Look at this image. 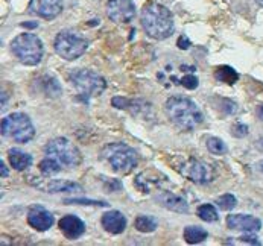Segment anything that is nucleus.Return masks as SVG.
I'll list each match as a JSON object with an SVG mask.
<instances>
[{
  "label": "nucleus",
  "mask_w": 263,
  "mask_h": 246,
  "mask_svg": "<svg viewBox=\"0 0 263 246\" xmlns=\"http://www.w3.org/2000/svg\"><path fill=\"white\" fill-rule=\"evenodd\" d=\"M145 32L155 40H164L174 34V17L172 12L161 3L151 2L142 9L140 17Z\"/></svg>",
  "instance_id": "1"
},
{
  "label": "nucleus",
  "mask_w": 263,
  "mask_h": 246,
  "mask_svg": "<svg viewBox=\"0 0 263 246\" xmlns=\"http://www.w3.org/2000/svg\"><path fill=\"white\" fill-rule=\"evenodd\" d=\"M166 114L169 120L183 131H193L204 120L196 104L186 96H172L166 102Z\"/></svg>",
  "instance_id": "2"
},
{
  "label": "nucleus",
  "mask_w": 263,
  "mask_h": 246,
  "mask_svg": "<svg viewBox=\"0 0 263 246\" xmlns=\"http://www.w3.org/2000/svg\"><path fill=\"white\" fill-rule=\"evenodd\" d=\"M11 50L25 66H37L43 58V41L35 34H20L11 41Z\"/></svg>",
  "instance_id": "3"
},
{
  "label": "nucleus",
  "mask_w": 263,
  "mask_h": 246,
  "mask_svg": "<svg viewBox=\"0 0 263 246\" xmlns=\"http://www.w3.org/2000/svg\"><path fill=\"white\" fill-rule=\"evenodd\" d=\"M101 157L119 174L131 172L137 166V161H139L137 160V152L131 146H128L125 143L107 144L102 149Z\"/></svg>",
  "instance_id": "4"
},
{
  "label": "nucleus",
  "mask_w": 263,
  "mask_h": 246,
  "mask_svg": "<svg viewBox=\"0 0 263 246\" xmlns=\"http://www.w3.org/2000/svg\"><path fill=\"white\" fill-rule=\"evenodd\" d=\"M2 136L17 143H28L34 139L35 128L26 114L12 112L2 120Z\"/></svg>",
  "instance_id": "5"
},
{
  "label": "nucleus",
  "mask_w": 263,
  "mask_h": 246,
  "mask_svg": "<svg viewBox=\"0 0 263 246\" xmlns=\"http://www.w3.org/2000/svg\"><path fill=\"white\" fill-rule=\"evenodd\" d=\"M53 49L63 60L73 61L87 52L88 40L72 31H63L55 36Z\"/></svg>",
  "instance_id": "6"
},
{
  "label": "nucleus",
  "mask_w": 263,
  "mask_h": 246,
  "mask_svg": "<svg viewBox=\"0 0 263 246\" xmlns=\"http://www.w3.org/2000/svg\"><path fill=\"white\" fill-rule=\"evenodd\" d=\"M69 81L76 90H79V94L81 98H84L85 102L90 101L91 96L101 94L107 88V82L99 73L87 70V69L72 71L69 76Z\"/></svg>",
  "instance_id": "7"
},
{
  "label": "nucleus",
  "mask_w": 263,
  "mask_h": 246,
  "mask_svg": "<svg viewBox=\"0 0 263 246\" xmlns=\"http://www.w3.org/2000/svg\"><path fill=\"white\" fill-rule=\"evenodd\" d=\"M46 155L58 160L66 167H76L81 163V152L75 144L67 139L58 137L47 143Z\"/></svg>",
  "instance_id": "8"
},
{
  "label": "nucleus",
  "mask_w": 263,
  "mask_h": 246,
  "mask_svg": "<svg viewBox=\"0 0 263 246\" xmlns=\"http://www.w3.org/2000/svg\"><path fill=\"white\" fill-rule=\"evenodd\" d=\"M178 171L195 184H207L215 176L213 167L210 164L196 158H187L181 166H178Z\"/></svg>",
  "instance_id": "9"
},
{
  "label": "nucleus",
  "mask_w": 263,
  "mask_h": 246,
  "mask_svg": "<svg viewBox=\"0 0 263 246\" xmlns=\"http://www.w3.org/2000/svg\"><path fill=\"white\" fill-rule=\"evenodd\" d=\"M107 15L114 23H129L136 17V5L133 0H108Z\"/></svg>",
  "instance_id": "10"
},
{
  "label": "nucleus",
  "mask_w": 263,
  "mask_h": 246,
  "mask_svg": "<svg viewBox=\"0 0 263 246\" xmlns=\"http://www.w3.org/2000/svg\"><path fill=\"white\" fill-rule=\"evenodd\" d=\"M63 8H64L63 0H31L29 3V11L32 14L47 20L60 15Z\"/></svg>",
  "instance_id": "11"
},
{
  "label": "nucleus",
  "mask_w": 263,
  "mask_h": 246,
  "mask_svg": "<svg viewBox=\"0 0 263 246\" xmlns=\"http://www.w3.org/2000/svg\"><path fill=\"white\" fill-rule=\"evenodd\" d=\"M32 184L38 187L43 192L47 193H75V192H81L82 187L76 182L72 181H63V179H35L32 181Z\"/></svg>",
  "instance_id": "12"
},
{
  "label": "nucleus",
  "mask_w": 263,
  "mask_h": 246,
  "mask_svg": "<svg viewBox=\"0 0 263 246\" xmlns=\"http://www.w3.org/2000/svg\"><path fill=\"white\" fill-rule=\"evenodd\" d=\"M227 226L230 230L256 233L262 228V220L259 217H254L250 214H230L227 217Z\"/></svg>",
  "instance_id": "13"
},
{
  "label": "nucleus",
  "mask_w": 263,
  "mask_h": 246,
  "mask_svg": "<svg viewBox=\"0 0 263 246\" xmlns=\"http://www.w3.org/2000/svg\"><path fill=\"white\" fill-rule=\"evenodd\" d=\"M60 230L69 240H75L84 234L85 225L79 217H76L73 214H67L60 219Z\"/></svg>",
  "instance_id": "14"
},
{
  "label": "nucleus",
  "mask_w": 263,
  "mask_h": 246,
  "mask_svg": "<svg viewBox=\"0 0 263 246\" xmlns=\"http://www.w3.org/2000/svg\"><path fill=\"white\" fill-rule=\"evenodd\" d=\"M28 223L37 231H47L53 225V216L43 207H32L28 213Z\"/></svg>",
  "instance_id": "15"
},
{
  "label": "nucleus",
  "mask_w": 263,
  "mask_h": 246,
  "mask_svg": "<svg viewBox=\"0 0 263 246\" xmlns=\"http://www.w3.org/2000/svg\"><path fill=\"white\" fill-rule=\"evenodd\" d=\"M155 201L160 205L166 207L167 210L175 211V213H187L189 211V204L186 202V199L171 192H160L158 195H155Z\"/></svg>",
  "instance_id": "16"
},
{
  "label": "nucleus",
  "mask_w": 263,
  "mask_h": 246,
  "mask_svg": "<svg viewBox=\"0 0 263 246\" xmlns=\"http://www.w3.org/2000/svg\"><path fill=\"white\" fill-rule=\"evenodd\" d=\"M102 226L110 234H120L126 228V219L120 211H108L102 216Z\"/></svg>",
  "instance_id": "17"
},
{
  "label": "nucleus",
  "mask_w": 263,
  "mask_h": 246,
  "mask_svg": "<svg viewBox=\"0 0 263 246\" xmlns=\"http://www.w3.org/2000/svg\"><path fill=\"white\" fill-rule=\"evenodd\" d=\"M35 82L38 84V90H40L44 96L52 98V99L61 96V85H60V82H58L53 76H47V74L40 76Z\"/></svg>",
  "instance_id": "18"
},
{
  "label": "nucleus",
  "mask_w": 263,
  "mask_h": 246,
  "mask_svg": "<svg viewBox=\"0 0 263 246\" xmlns=\"http://www.w3.org/2000/svg\"><path fill=\"white\" fill-rule=\"evenodd\" d=\"M8 160H9V164L18 172L26 171L32 164V157L28 152H23L20 149H9Z\"/></svg>",
  "instance_id": "19"
},
{
  "label": "nucleus",
  "mask_w": 263,
  "mask_h": 246,
  "mask_svg": "<svg viewBox=\"0 0 263 246\" xmlns=\"http://www.w3.org/2000/svg\"><path fill=\"white\" fill-rule=\"evenodd\" d=\"M184 240L190 243V245H196V243H201L207 239V231L201 226H195V225H190L184 228Z\"/></svg>",
  "instance_id": "20"
},
{
  "label": "nucleus",
  "mask_w": 263,
  "mask_h": 246,
  "mask_svg": "<svg viewBox=\"0 0 263 246\" xmlns=\"http://www.w3.org/2000/svg\"><path fill=\"white\" fill-rule=\"evenodd\" d=\"M215 79L219 82H226V84L233 85L239 81V73L230 66H221L215 71Z\"/></svg>",
  "instance_id": "21"
},
{
  "label": "nucleus",
  "mask_w": 263,
  "mask_h": 246,
  "mask_svg": "<svg viewBox=\"0 0 263 246\" xmlns=\"http://www.w3.org/2000/svg\"><path fill=\"white\" fill-rule=\"evenodd\" d=\"M134 226H136V230H139L140 233H152V231L157 230V220H155L154 217H151V216L142 214V216L136 217Z\"/></svg>",
  "instance_id": "22"
},
{
  "label": "nucleus",
  "mask_w": 263,
  "mask_h": 246,
  "mask_svg": "<svg viewBox=\"0 0 263 246\" xmlns=\"http://www.w3.org/2000/svg\"><path fill=\"white\" fill-rule=\"evenodd\" d=\"M61 167H63V164H61L58 160L52 158V157H46V158L40 163V171H41L43 175H53V174H58V172L61 171Z\"/></svg>",
  "instance_id": "23"
},
{
  "label": "nucleus",
  "mask_w": 263,
  "mask_h": 246,
  "mask_svg": "<svg viewBox=\"0 0 263 246\" xmlns=\"http://www.w3.org/2000/svg\"><path fill=\"white\" fill-rule=\"evenodd\" d=\"M196 214H198L204 222H216L218 217H219L218 210H216L212 204H204V205L198 207Z\"/></svg>",
  "instance_id": "24"
},
{
  "label": "nucleus",
  "mask_w": 263,
  "mask_h": 246,
  "mask_svg": "<svg viewBox=\"0 0 263 246\" xmlns=\"http://www.w3.org/2000/svg\"><path fill=\"white\" fill-rule=\"evenodd\" d=\"M207 149L215 154V155H224L227 152V146L226 143L216 137H210L207 139Z\"/></svg>",
  "instance_id": "25"
},
{
  "label": "nucleus",
  "mask_w": 263,
  "mask_h": 246,
  "mask_svg": "<svg viewBox=\"0 0 263 246\" xmlns=\"http://www.w3.org/2000/svg\"><path fill=\"white\" fill-rule=\"evenodd\" d=\"M216 204L219 205V209L222 210H233L237 205V199L233 195H224L221 198H218Z\"/></svg>",
  "instance_id": "26"
},
{
  "label": "nucleus",
  "mask_w": 263,
  "mask_h": 246,
  "mask_svg": "<svg viewBox=\"0 0 263 246\" xmlns=\"http://www.w3.org/2000/svg\"><path fill=\"white\" fill-rule=\"evenodd\" d=\"M66 204H78V205H96V207H108V202L104 201H90V199H66Z\"/></svg>",
  "instance_id": "27"
},
{
  "label": "nucleus",
  "mask_w": 263,
  "mask_h": 246,
  "mask_svg": "<svg viewBox=\"0 0 263 246\" xmlns=\"http://www.w3.org/2000/svg\"><path fill=\"white\" fill-rule=\"evenodd\" d=\"M248 133H250V129H248V126L245 123H236L233 126V131H231V134L234 137H237V139H242V137L248 136Z\"/></svg>",
  "instance_id": "28"
},
{
  "label": "nucleus",
  "mask_w": 263,
  "mask_h": 246,
  "mask_svg": "<svg viewBox=\"0 0 263 246\" xmlns=\"http://www.w3.org/2000/svg\"><path fill=\"white\" fill-rule=\"evenodd\" d=\"M181 85L186 87L187 90H195L198 87V78L193 76V74H186L183 79H181Z\"/></svg>",
  "instance_id": "29"
},
{
  "label": "nucleus",
  "mask_w": 263,
  "mask_h": 246,
  "mask_svg": "<svg viewBox=\"0 0 263 246\" xmlns=\"http://www.w3.org/2000/svg\"><path fill=\"white\" fill-rule=\"evenodd\" d=\"M239 240H240V242H243V243L260 245V240H259V237H257V236H254V234H251V231H248L247 234H243L242 237H239Z\"/></svg>",
  "instance_id": "30"
},
{
  "label": "nucleus",
  "mask_w": 263,
  "mask_h": 246,
  "mask_svg": "<svg viewBox=\"0 0 263 246\" xmlns=\"http://www.w3.org/2000/svg\"><path fill=\"white\" fill-rule=\"evenodd\" d=\"M178 47H180V49H183V50L189 49V47H190V41H189V38H186V36H180V38H178Z\"/></svg>",
  "instance_id": "31"
},
{
  "label": "nucleus",
  "mask_w": 263,
  "mask_h": 246,
  "mask_svg": "<svg viewBox=\"0 0 263 246\" xmlns=\"http://www.w3.org/2000/svg\"><path fill=\"white\" fill-rule=\"evenodd\" d=\"M0 174H2V176H5V178H6V176L9 175V172H8V167L5 166V163H3V160L0 161Z\"/></svg>",
  "instance_id": "32"
},
{
  "label": "nucleus",
  "mask_w": 263,
  "mask_h": 246,
  "mask_svg": "<svg viewBox=\"0 0 263 246\" xmlns=\"http://www.w3.org/2000/svg\"><path fill=\"white\" fill-rule=\"evenodd\" d=\"M22 26H23V28H29V29H34V28H37L38 25H37V23H31V22H25V23H22Z\"/></svg>",
  "instance_id": "33"
},
{
  "label": "nucleus",
  "mask_w": 263,
  "mask_h": 246,
  "mask_svg": "<svg viewBox=\"0 0 263 246\" xmlns=\"http://www.w3.org/2000/svg\"><path fill=\"white\" fill-rule=\"evenodd\" d=\"M257 171H259V172H262V174H263V160H260V161L257 163Z\"/></svg>",
  "instance_id": "34"
},
{
  "label": "nucleus",
  "mask_w": 263,
  "mask_h": 246,
  "mask_svg": "<svg viewBox=\"0 0 263 246\" xmlns=\"http://www.w3.org/2000/svg\"><path fill=\"white\" fill-rule=\"evenodd\" d=\"M257 114H259V117H260V120H263V105L259 106V109H257Z\"/></svg>",
  "instance_id": "35"
},
{
  "label": "nucleus",
  "mask_w": 263,
  "mask_h": 246,
  "mask_svg": "<svg viewBox=\"0 0 263 246\" xmlns=\"http://www.w3.org/2000/svg\"><path fill=\"white\" fill-rule=\"evenodd\" d=\"M257 147H259L260 150H263V137L260 140H257Z\"/></svg>",
  "instance_id": "36"
},
{
  "label": "nucleus",
  "mask_w": 263,
  "mask_h": 246,
  "mask_svg": "<svg viewBox=\"0 0 263 246\" xmlns=\"http://www.w3.org/2000/svg\"><path fill=\"white\" fill-rule=\"evenodd\" d=\"M257 2V5H260V6H263V0H256Z\"/></svg>",
  "instance_id": "37"
}]
</instances>
